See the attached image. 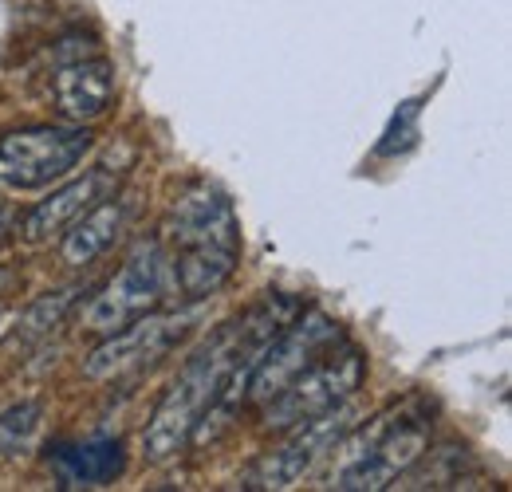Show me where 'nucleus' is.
Segmentation results:
<instances>
[{
  "instance_id": "7ed1b4c3",
  "label": "nucleus",
  "mask_w": 512,
  "mask_h": 492,
  "mask_svg": "<svg viewBox=\"0 0 512 492\" xmlns=\"http://www.w3.org/2000/svg\"><path fill=\"white\" fill-rule=\"evenodd\" d=\"M335 449L343 457L331 473V489H390L430 449V406L422 398H406L371 418L355 437L343 433Z\"/></svg>"
},
{
  "instance_id": "2eb2a0df",
  "label": "nucleus",
  "mask_w": 512,
  "mask_h": 492,
  "mask_svg": "<svg viewBox=\"0 0 512 492\" xmlns=\"http://www.w3.org/2000/svg\"><path fill=\"white\" fill-rule=\"evenodd\" d=\"M465 461H469L465 449H438V453H430V461L422 453L398 481H402V489H457Z\"/></svg>"
},
{
  "instance_id": "f3484780",
  "label": "nucleus",
  "mask_w": 512,
  "mask_h": 492,
  "mask_svg": "<svg viewBox=\"0 0 512 492\" xmlns=\"http://www.w3.org/2000/svg\"><path fill=\"white\" fill-rule=\"evenodd\" d=\"M414 119H418V107H414V103H402V111L394 115L390 130L383 134L386 142L379 146V154H394V150H406V142H414V134H418Z\"/></svg>"
},
{
  "instance_id": "a211bd4d",
  "label": "nucleus",
  "mask_w": 512,
  "mask_h": 492,
  "mask_svg": "<svg viewBox=\"0 0 512 492\" xmlns=\"http://www.w3.org/2000/svg\"><path fill=\"white\" fill-rule=\"evenodd\" d=\"M8 225H12V213H8V205H0V245L8 237Z\"/></svg>"
},
{
  "instance_id": "1a4fd4ad",
  "label": "nucleus",
  "mask_w": 512,
  "mask_h": 492,
  "mask_svg": "<svg viewBox=\"0 0 512 492\" xmlns=\"http://www.w3.org/2000/svg\"><path fill=\"white\" fill-rule=\"evenodd\" d=\"M351 430H355V410L347 402L296 426L280 449H272L268 457L256 461V469L249 473V489H296L327 453H335L343 433Z\"/></svg>"
},
{
  "instance_id": "9d476101",
  "label": "nucleus",
  "mask_w": 512,
  "mask_h": 492,
  "mask_svg": "<svg viewBox=\"0 0 512 492\" xmlns=\"http://www.w3.org/2000/svg\"><path fill=\"white\" fill-rule=\"evenodd\" d=\"M119 189V178L111 170H87L83 178H71L67 185H60L52 197H44L24 221H20V237L28 245H44V241H56L64 237L67 229L95 205L103 201L107 193Z\"/></svg>"
},
{
  "instance_id": "423d86ee",
  "label": "nucleus",
  "mask_w": 512,
  "mask_h": 492,
  "mask_svg": "<svg viewBox=\"0 0 512 492\" xmlns=\"http://www.w3.org/2000/svg\"><path fill=\"white\" fill-rule=\"evenodd\" d=\"M170 260L162 241H146L127 256V264L95 292V300L87 304V327L95 335H111L119 327H127L130 319L154 311L170 296Z\"/></svg>"
},
{
  "instance_id": "6e6552de",
  "label": "nucleus",
  "mask_w": 512,
  "mask_h": 492,
  "mask_svg": "<svg viewBox=\"0 0 512 492\" xmlns=\"http://www.w3.org/2000/svg\"><path fill=\"white\" fill-rule=\"evenodd\" d=\"M343 343V327L323 315V311H300L260 355V363L249 374L245 386V406H264L268 398H276L296 374H304L308 367H316L323 355H331Z\"/></svg>"
},
{
  "instance_id": "39448f33",
  "label": "nucleus",
  "mask_w": 512,
  "mask_h": 492,
  "mask_svg": "<svg viewBox=\"0 0 512 492\" xmlns=\"http://www.w3.org/2000/svg\"><path fill=\"white\" fill-rule=\"evenodd\" d=\"M367 378V359L355 347H343L339 355H323L316 367H308L304 374H296L276 398L264 402V418L260 430L264 433H284L296 430L312 418H320L327 410L351 402V394L363 386Z\"/></svg>"
},
{
  "instance_id": "9b49d317",
  "label": "nucleus",
  "mask_w": 512,
  "mask_h": 492,
  "mask_svg": "<svg viewBox=\"0 0 512 492\" xmlns=\"http://www.w3.org/2000/svg\"><path fill=\"white\" fill-rule=\"evenodd\" d=\"M52 95L71 123H95L111 111L115 103V63L107 56H87V60H71L56 71L52 79Z\"/></svg>"
},
{
  "instance_id": "20e7f679",
  "label": "nucleus",
  "mask_w": 512,
  "mask_h": 492,
  "mask_svg": "<svg viewBox=\"0 0 512 492\" xmlns=\"http://www.w3.org/2000/svg\"><path fill=\"white\" fill-rule=\"evenodd\" d=\"M91 146H95V134L83 123L8 130L0 138V185L24 193V189L64 182L91 154Z\"/></svg>"
},
{
  "instance_id": "dca6fc26",
  "label": "nucleus",
  "mask_w": 512,
  "mask_h": 492,
  "mask_svg": "<svg viewBox=\"0 0 512 492\" xmlns=\"http://www.w3.org/2000/svg\"><path fill=\"white\" fill-rule=\"evenodd\" d=\"M44 430V406L40 402H20L0 414V457H24L36 449Z\"/></svg>"
},
{
  "instance_id": "4468645a",
  "label": "nucleus",
  "mask_w": 512,
  "mask_h": 492,
  "mask_svg": "<svg viewBox=\"0 0 512 492\" xmlns=\"http://www.w3.org/2000/svg\"><path fill=\"white\" fill-rule=\"evenodd\" d=\"M75 296H79V288H60V292H48V296H40L36 304H28V311L16 319L12 339L24 343V347H32V343H40L44 335H52V331L64 323L67 311L75 308Z\"/></svg>"
},
{
  "instance_id": "ddd939ff",
  "label": "nucleus",
  "mask_w": 512,
  "mask_h": 492,
  "mask_svg": "<svg viewBox=\"0 0 512 492\" xmlns=\"http://www.w3.org/2000/svg\"><path fill=\"white\" fill-rule=\"evenodd\" d=\"M127 465V449L119 437H95L83 445H56L52 469L64 489H99L119 477Z\"/></svg>"
},
{
  "instance_id": "f03ea898",
  "label": "nucleus",
  "mask_w": 512,
  "mask_h": 492,
  "mask_svg": "<svg viewBox=\"0 0 512 492\" xmlns=\"http://www.w3.org/2000/svg\"><path fill=\"white\" fill-rule=\"evenodd\" d=\"M170 288L182 300H209L241 264V221L233 201L209 182L182 189L166 213Z\"/></svg>"
},
{
  "instance_id": "f257e3e1",
  "label": "nucleus",
  "mask_w": 512,
  "mask_h": 492,
  "mask_svg": "<svg viewBox=\"0 0 512 492\" xmlns=\"http://www.w3.org/2000/svg\"><path fill=\"white\" fill-rule=\"evenodd\" d=\"M304 311L296 296H264L260 304L217 327L170 382L162 402L154 406L146 430H142V457L150 465L174 461L190 441L213 437L217 426H229V418L245 406L249 374L268 351V343Z\"/></svg>"
},
{
  "instance_id": "f8f14e48",
  "label": "nucleus",
  "mask_w": 512,
  "mask_h": 492,
  "mask_svg": "<svg viewBox=\"0 0 512 492\" xmlns=\"http://www.w3.org/2000/svg\"><path fill=\"white\" fill-rule=\"evenodd\" d=\"M127 217H130L127 193L115 189V193H107L103 201H95V205L67 229L64 237H60V256H64V264H71V268L95 264L107 248L115 245V237L123 233Z\"/></svg>"
},
{
  "instance_id": "0eeeda50",
  "label": "nucleus",
  "mask_w": 512,
  "mask_h": 492,
  "mask_svg": "<svg viewBox=\"0 0 512 492\" xmlns=\"http://www.w3.org/2000/svg\"><path fill=\"white\" fill-rule=\"evenodd\" d=\"M190 323L193 311H146V315L130 319L127 327L103 335V343L83 359V378L111 382V378L150 370L182 343Z\"/></svg>"
}]
</instances>
